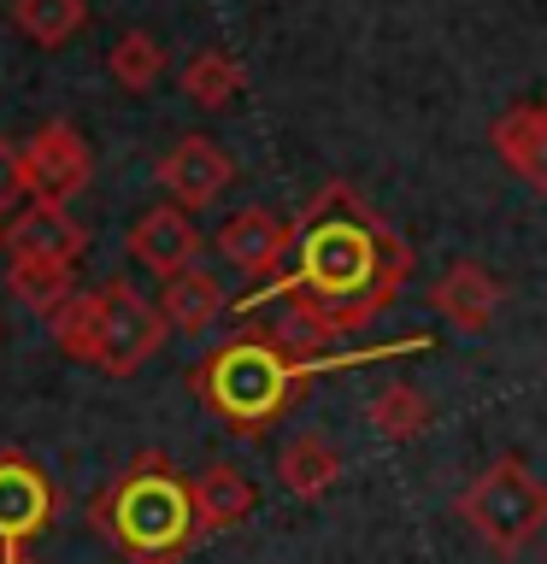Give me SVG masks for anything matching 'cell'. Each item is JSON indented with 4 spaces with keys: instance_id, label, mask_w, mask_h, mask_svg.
Here are the masks:
<instances>
[{
    "instance_id": "obj_1",
    "label": "cell",
    "mask_w": 547,
    "mask_h": 564,
    "mask_svg": "<svg viewBox=\"0 0 547 564\" xmlns=\"http://www.w3.org/2000/svg\"><path fill=\"white\" fill-rule=\"evenodd\" d=\"M412 271V253L395 229H383L371 212L353 200V188L330 183L312 200V212L294 229V259L271 289H254L242 300V312L282 300V317L271 335L300 359H324V341L371 324L383 306H395L400 282Z\"/></svg>"
},
{
    "instance_id": "obj_2",
    "label": "cell",
    "mask_w": 547,
    "mask_h": 564,
    "mask_svg": "<svg viewBox=\"0 0 547 564\" xmlns=\"http://www.w3.org/2000/svg\"><path fill=\"white\" fill-rule=\"evenodd\" d=\"M371 352H353V359H300L277 341L271 329H247L236 341H224L212 359H201L189 370L194 400L206 405L212 417H224L236 435H259L271 417H282L300 400L307 377H318L324 365H365Z\"/></svg>"
},
{
    "instance_id": "obj_3",
    "label": "cell",
    "mask_w": 547,
    "mask_h": 564,
    "mask_svg": "<svg viewBox=\"0 0 547 564\" xmlns=\"http://www.w3.org/2000/svg\"><path fill=\"white\" fill-rule=\"evenodd\" d=\"M88 523H95L130 564L183 558L189 541L201 535L194 488H189V476H176V465L165 453H136L130 465L95 494Z\"/></svg>"
},
{
    "instance_id": "obj_4",
    "label": "cell",
    "mask_w": 547,
    "mask_h": 564,
    "mask_svg": "<svg viewBox=\"0 0 547 564\" xmlns=\"http://www.w3.org/2000/svg\"><path fill=\"white\" fill-rule=\"evenodd\" d=\"M459 518L489 553H524L529 541L547 529V482L524 465L518 453H501L489 470H476L465 488H459Z\"/></svg>"
},
{
    "instance_id": "obj_5",
    "label": "cell",
    "mask_w": 547,
    "mask_h": 564,
    "mask_svg": "<svg viewBox=\"0 0 547 564\" xmlns=\"http://www.w3.org/2000/svg\"><path fill=\"white\" fill-rule=\"evenodd\" d=\"M165 317L153 300H141L130 282H100L95 289V370L106 377H130L165 347Z\"/></svg>"
},
{
    "instance_id": "obj_6",
    "label": "cell",
    "mask_w": 547,
    "mask_h": 564,
    "mask_svg": "<svg viewBox=\"0 0 547 564\" xmlns=\"http://www.w3.org/2000/svg\"><path fill=\"white\" fill-rule=\"evenodd\" d=\"M18 159H24V194L30 200H53V206H71L88 188V176H95V153H88L77 123H65V118H47L18 148Z\"/></svg>"
},
{
    "instance_id": "obj_7",
    "label": "cell",
    "mask_w": 547,
    "mask_h": 564,
    "mask_svg": "<svg viewBox=\"0 0 547 564\" xmlns=\"http://www.w3.org/2000/svg\"><path fill=\"white\" fill-rule=\"evenodd\" d=\"M60 518V488L30 453L0 447V546H30Z\"/></svg>"
},
{
    "instance_id": "obj_8",
    "label": "cell",
    "mask_w": 547,
    "mask_h": 564,
    "mask_svg": "<svg viewBox=\"0 0 547 564\" xmlns=\"http://www.w3.org/2000/svg\"><path fill=\"white\" fill-rule=\"evenodd\" d=\"M229 183H236V159H229L212 135H176L165 148V159H159V188H165L183 212L218 206Z\"/></svg>"
},
{
    "instance_id": "obj_9",
    "label": "cell",
    "mask_w": 547,
    "mask_h": 564,
    "mask_svg": "<svg viewBox=\"0 0 547 564\" xmlns=\"http://www.w3.org/2000/svg\"><path fill=\"white\" fill-rule=\"evenodd\" d=\"M218 253L224 264H236L242 276H277L282 264L294 259V224H282L271 206H242V212H229L218 236Z\"/></svg>"
},
{
    "instance_id": "obj_10",
    "label": "cell",
    "mask_w": 547,
    "mask_h": 564,
    "mask_svg": "<svg viewBox=\"0 0 547 564\" xmlns=\"http://www.w3.org/2000/svg\"><path fill=\"white\" fill-rule=\"evenodd\" d=\"M130 259L148 264L153 276H176L189 264H201V224H194V212H183L176 200L141 212L130 224Z\"/></svg>"
},
{
    "instance_id": "obj_11",
    "label": "cell",
    "mask_w": 547,
    "mask_h": 564,
    "mask_svg": "<svg viewBox=\"0 0 547 564\" xmlns=\"http://www.w3.org/2000/svg\"><path fill=\"white\" fill-rule=\"evenodd\" d=\"M7 253L12 259H60V264H77L88 253V229L71 218L65 206L53 200H30L7 218Z\"/></svg>"
},
{
    "instance_id": "obj_12",
    "label": "cell",
    "mask_w": 547,
    "mask_h": 564,
    "mask_svg": "<svg viewBox=\"0 0 547 564\" xmlns=\"http://www.w3.org/2000/svg\"><path fill=\"white\" fill-rule=\"evenodd\" d=\"M501 282H494V271H483V264H471V259H459L448 264L436 282H430V312L436 317H448V324L459 335H483L494 324V312H501Z\"/></svg>"
},
{
    "instance_id": "obj_13",
    "label": "cell",
    "mask_w": 547,
    "mask_h": 564,
    "mask_svg": "<svg viewBox=\"0 0 547 564\" xmlns=\"http://www.w3.org/2000/svg\"><path fill=\"white\" fill-rule=\"evenodd\" d=\"M494 153H501V165L518 176V183H529L536 194H547V100L541 106H506L501 118H494Z\"/></svg>"
},
{
    "instance_id": "obj_14",
    "label": "cell",
    "mask_w": 547,
    "mask_h": 564,
    "mask_svg": "<svg viewBox=\"0 0 547 564\" xmlns=\"http://www.w3.org/2000/svg\"><path fill=\"white\" fill-rule=\"evenodd\" d=\"M159 317H165V329H176V335H206L224 317V282L212 276L206 264H189V271L165 276L159 282Z\"/></svg>"
},
{
    "instance_id": "obj_15",
    "label": "cell",
    "mask_w": 547,
    "mask_h": 564,
    "mask_svg": "<svg viewBox=\"0 0 547 564\" xmlns=\"http://www.w3.org/2000/svg\"><path fill=\"white\" fill-rule=\"evenodd\" d=\"M194 488V518H201V535H218V529H236L247 523V511L259 506V488L247 482L242 465H206L201 476H189Z\"/></svg>"
},
{
    "instance_id": "obj_16",
    "label": "cell",
    "mask_w": 547,
    "mask_h": 564,
    "mask_svg": "<svg viewBox=\"0 0 547 564\" xmlns=\"http://www.w3.org/2000/svg\"><path fill=\"white\" fill-rule=\"evenodd\" d=\"M277 482L289 488L294 500H324V494L342 482V453H335V441L318 435V430H300L294 441H282Z\"/></svg>"
},
{
    "instance_id": "obj_17",
    "label": "cell",
    "mask_w": 547,
    "mask_h": 564,
    "mask_svg": "<svg viewBox=\"0 0 547 564\" xmlns=\"http://www.w3.org/2000/svg\"><path fill=\"white\" fill-rule=\"evenodd\" d=\"M430 423H436V405L418 382H388V388H377V400H371V430H377L388 447L418 441Z\"/></svg>"
},
{
    "instance_id": "obj_18",
    "label": "cell",
    "mask_w": 547,
    "mask_h": 564,
    "mask_svg": "<svg viewBox=\"0 0 547 564\" xmlns=\"http://www.w3.org/2000/svg\"><path fill=\"white\" fill-rule=\"evenodd\" d=\"M7 294L18 300V306L53 317L71 294H77V271L60 264V259H12L7 264Z\"/></svg>"
},
{
    "instance_id": "obj_19",
    "label": "cell",
    "mask_w": 547,
    "mask_h": 564,
    "mask_svg": "<svg viewBox=\"0 0 547 564\" xmlns=\"http://www.w3.org/2000/svg\"><path fill=\"white\" fill-rule=\"evenodd\" d=\"M183 95L201 106V112H224V106L242 95V65L229 59L224 47H194L183 59Z\"/></svg>"
},
{
    "instance_id": "obj_20",
    "label": "cell",
    "mask_w": 547,
    "mask_h": 564,
    "mask_svg": "<svg viewBox=\"0 0 547 564\" xmlns=\"http://www.w3.org/2000/svg\"><path fill=\"white\" fill-rule=\"evenodd\" d=\"M12 24L35 47H65L88 24V0H12Z\"/></svg>"
},
{
    "instance_id": "obj_21",
    "label": "cell",
    "mask_w": 547,
    "mask_h": 564,
    "mask_svg": "<svg viewBox=\"0 0 547 564\" xmlns=\"http://www.w3.org/2000/svg\"><path fill=\"white\" fill-rule=\"evenodd\" d=\"M106 70H112V83L124 95H148V88L165 77V47H159V35L148 30H124L112 53H106Z\"/></svg>"
},
{
    "instance_id": "obj_22",
    "label": "cell",
    "mask_w": 547,
    "mask_h": 564,
    "mask_svg": "<svg viewBox=\"0 0 547 564\" xmlns=\"http://www.w3.org/2000/svg\"><path fill=\"white\" fill-rule=\"evenodd\" d=\"M47 329H53V347L65 352V359H77V365H95V289H77L65 300L60 312L47 317Z\"/></svg>"
},
{
    "instance_id": "obj_23",
    "label": "cell",
    "mask_w": 547,
    "mask_h": 564,
    "mask_svg": "<svg viewBox=\"0 0 547 564\" xmlns=\"http://www.w3.org/2000/svg\"><path fill=\"white\" fill-rule=\"evenodd\" d=\"M24 200V159H18V148L7 135H0V218Z\"/></svg>"
},
{
    "instance_id": "obj_24",
    "label": "cell",
    "mask_w": 547,
    "mask_h": 564,
    "mask_svg": "<svg viewBox=\"0 0 547 564\" xmlns=\"http://www.w3.org/2000/svg\"><path fill=\"white\" fill-rule=\"evenodd\" d=\"M0 564H42L30 546H0Z\"/></svg>"
},
{
    "instance_id": "obj_25",
    "label": "cell",
    "mask_w": 547,
    "mask_h": 564,
    "mask_svg": "<svg viewBox=\"0 0 547 564\" xmlns=\"http://www.w3.org/2000/svg\"><path fill=\"white\" fill-rule=\"evenodd\" d=\"M0 247H7V218H0Z\"/></svg>"
},
{
    "instance_id": "obj_26",
    "label": "cell",
    "mask_w": 547,
    "mask_h": 564,
    "mask_svg": "<svg viewBox=\"0 0 547 564\" xmlns=\"http://www.w3.org/2000/svg\"><path fill=\"white\" fill-rule=\"evenodd\" d=\"M159 564H176V558H159Z\"/></svg>"
}]
</instances>
